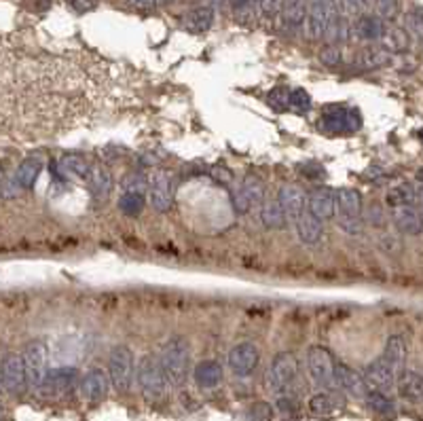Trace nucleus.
I'll use <instances>...</instances> for the list:
<instances>
[{
  "label": "nucleus",
  "instance_id": "29",
  "mask_svg": "<svg viewBox=\"0 0 423 421\" xmlns=\"http://www.w3.org/2000/svg\"><path fill=\"white\" fill-rule=\"evenodd\" d=\"M422 197V191L411 185V182H402L398 187H394L388 193V206L390 208H402V206H415Z\"/></svg>",
  "mask_w": 423,
  "mask_h": 421
},
{
  "label": "nucleus",
  "instance_id": "33",
  "mask_svg": "<svg viewBox=\"0 0 423 421\" xmlns=\"http://www.w3.org/2000/svg\"><path fill=\"white\" fill-rule=\"evenodd\" d=\"M366 403H368V407L377 413V415H383V417H390V415H394V405H392V400L383 394V392H377V390H368L366 392Z\"/></svg>",
  "mask_w": 423,
  "mask_h": 421
},
{
  "label": "nucleus",
  "instance_id": "27",
  "mask_svg": "<svg viewBox=\"0 0 423 421\" xmlns=\"http://www.w3.org/2000/svg\"><path fill=\"white\" fill-rule=\"evenodd\" d=\"M385 26H383V19H379L377 15H360V19L356 21L353 26V32L360 40H368V43H375L381 38Z\"/></svg>",
  "mask_w": 423,
  "mask_h": 421
},
{
  "label": "nucleus",
  "instance_id": "24",
  "mask_svg": "<svg viewBox=\"0 0 423 421\" xmlns=\"http://www.w3.org/2000/svg\"><path fill=\"white\" fill-rule=\"evenodd\" d=\"M396 386H398V392L405 400H411V403H419L422 400L423 383L422 375L415 373V371H402L396 379Z\"/></svg>",
  "mask_w": 423,
  "mask_h": 421
},
{
  "label": "nucleus",
  "instance_id": "12",
  "mask_svg": "<svg viewBox=\"0 0 423 421\" xmlns=\"http://www.w3.org/2000/svg\"><path fill=\"white\" fill-rule=\"evenodd\" d=\"M362 379L366 383L368 390H377V392H390L394 386H396V379L398 375L392 371V366L383 360V358H377L375 362H370L364 373H362Z\"/></svg>",
  "mask_w": 423,
  "mask_h": 421
},
{
  "label": "nucleus",
  "instance_id": "48",
  "mask_svg": "<svg viewBox=\"0 0 423 421\" xmlns=\"http://www.w3.org/2000/svg\"><path fill=\"white\" fill-rule=\"evenodd\" d=\"M0 392H2V379H0Z\"/></svg>",
  "mask_w": 423,
  "mask_h": 421
},
{
  "label": "nucleus",
  "instance_id": "36",
  "mask_svg": "<svg viewBox=\"0 0 423 421\" xmlns=\"http://www.w3.org/2000/svg\"><path fill=\"white\" fill-rule=\"evenodd\" d=\"M375 9H377V17L379 19L394 21L400 15L402 0H375Z\"/></svg>",
  "mask_w": 423,
  "mask_h": 421
},
{
  "label": "nucleus",
  "instance_id": "1",
  "mask_svg": "<svg viewBox=\"0 0 423 421\" xmlns=\"http://www.w3.org/2000/svg\"><path fill=\"white\" fill-rule=\"evenodd\" d=\"M189 362H191V345L185 337H172L159 358L165 383L172 388H180L187 379L189 373Z\"/></svg>",
  "mask_w": 423,
  "mask_h": 421
},
{
  "label": "nucleus",
  "instance_id": "34",
  "mask_svg": "<svg viewBox=\"0 0 423 421\" xmlns=\"http://www.w3.org/2000/svg\"><path fill=\"white\" fill-rule=\"evenodd\" d=\"M144 193H131V191H125V195L119 199V210L127 216H138L144 210Z\"/></svg>",
  "mask_w": 423,
  "mask_h": 421
},
{
  "label": "nucleus",
  "instance_id": "13",
  "mask_svg": "<svg viewBox=\"0 0 423 421\" xmlns=\"http://www.w3.org/2000/svg\"><path fill=\"white\" fill-rule=\"evenodd\" d=\"M263 199H265V185H263V180L256 178V176H248L243 180L241 189L235 193L233 206H235V210L239 212V214H246L250 208L263 204Z\"/></svg>",
  "mask_w": 423,
  "mask_h": 421
},
{
  "label": "nucleus",
  "instance_id": "5",
  "mask_svg": "<svg viewBox=\"0 0 423 421\" xmlns=\"http://www.w3.org/2000/svg\"><path fill=\"white\" fill-rule=\"evenodd\" d=\"M108 379L119 392H127L133 379V354L125 345H116L108 360Z\"/></svg>",
  "mask_w": 423,
  "mask_h": 421
},
{
  "label": "nucleus",
  "instance_id": "3",
  "mask_svg": "<svg viewBox=\"0 0 423 421\" xmlns=\"http://www.w3.org/2000/svg\"><path fill=\"white\" fill-rule=\"evenodd\" d=\"M138 383H140V390L142 394L155 403V400H161L165 396V377H163V371H161V364H159V358L155 356H144L138 364Z\"/></svg>",
  "mask_w": 423,
  "mask_h": 421
},
{
  "label": "nucleus",
  "instance_id": "4",
  "mask_svg": "<svg viewBox=\"0 0 423 421\" xmlns=\"http://www.w3.org/2000/svg\"><path fill=\"white\" fill-rule=\"evenodd\" d=\"M23 360V371H26V383L32 390H38L47 377V345L43 341H30L23 347L21 354Z\"/></svg>",
  "mask_w": 423,
  "mask_h": 421
},
{
  "label": "nucleus",
  "instance_id": "37",
  "mask_svg": "<svg viewBox=\"0 0 423 421\" xmlns=\"http://www.w3.org/2000/svg\"><path fill=\"white\" fill-rule=\"evenodd\" d=\"M231 6L237 15V19L248 21L256 15L258 11V0H231Z\"/></svg>",
  "mask_w": 423,
  "mask_h": 421
},
{
  "label": "nucleus",
  "instance_id": "38",
  "mask_svg": "<svg viewBox=\"0 0 423 421\" xmlns=\"http://www.w3.org/2000/svg\"><path fill=\"white\" fill-rule=\"evenodd\" d=\"M411 36L415 38H422L423 34V17H422V9H413L407 13V28H405Z\"/></svg>",
  "mask_w": 423,
  "mask_h": 421
},
{
  "label": "nucleus",
  "instance_id": "19",
  "mask_svg": "<svg viewBox=\"0 0 423 421\" xmlns=\"http://www.w3.org/2000/svg\"><path fill=\"white\" fill-rule=\"evenodd\" d=\"M392 220L396 224L398 231L409 233V235H419L422 233V212L417 206H402V208H394L392 212Z\"/></svg>",
  "mask_w": 423,
  "mask_h": 421
},
{
  "label": "nucleus",
  "instance_id": "9",
  "mask_svg": "<svg viewBox=\"0 0 423 421\" xmlns=\"http://www.w3.org/2000/svg\"><path fill=\"white\" fill-rule=\"evenodd\" d=\"M150 206L157 212H167L174 202V187H172V174L167 170H157L148 185Z\"/></svg>",
  "mask_w": 423,
  "mask_h": 421
},
{
  "label": "nucleus",
  "instance_id": "20",
  "mask_svg": "<svg viewBox=\"0 0 423 421\" xmlns=\"http://www.w3.org/2000/svg\"><path fill=\"white\" fill-rule=\"evenodd\" d=\"M295 224H297V233H299V239L305 244V246H314L317 244L319 239H322V220H317L316 216L312 214V212L305 210L301 212V216L295 220Z\"/></svg>",
  "mask_w": 423,
  "mask_h": 421
},
{
  "label": "nucleus",
  "instance_id": "43",
  "mask_svg": "<svg viewBox=\"0 0 423 421\" xmlns=\"http://www.w3.org/2000/svg\"><path fill=\"white\" fill-rule=\"evenodd\" d=\"M368 6V0H341V9L345 15H362Z\"/></svg>",
  "mask_w": 423,
  "mask_h": 421
},
{
  "label": "nucleus",
  "instance_id": "23",
  "mask_svg": "<svg viewBox=\"0 0 423 421\" xmlns=\"http://www.w3.org/2000/svg\"><path fill=\"white\" fill-rule=\"evenodd\" d=\"M379 43H381L383 49L390 51V53H407V51L411 49V34H409L405 28L392 26V28H385V30H383Z\"/></svg>",
  "mask_w": 423,
  "mask_h": 421
},
{
  "label": "nucleus",
  "instance_id": "39",
  "mask_svg": "<svg viewBox=\"0 0 423 421\" xmlns=\"http://www.w3.org/2000/svg\"><path fill=\"white\" fill-rule=\"evenodd\" d=\"M309 409H312V413H316V415H328V413L334 411V403H332V398H330L328 394H317V396L312 398Z\"/></svg>",
  "mask_w": 423,
  "mask_h": 421
},
{
  "label": "nucleus",
  "instance_id": "49",
  "mask_svg": "<svg viewBox=\"0 0 423 421\" xmlns=\"http://www.w3.org/2000/svg\"><path fill=\"white\" fill-rule=\"evenodd\" d=\"M159 2H167V0H159Z\"/></svg>",
  "mask_w": 423,
  "mask_h": 421
},
{
  "label": "nucleus",
  "instance_id": "15",
  "mask_svg": "<svg viewBox=\"0 0 423 421\" xmlns=\"http://www.w3.org/2000/svg\"><path fill=\"white\" fill-rule=\"evenodd\" d=\"M334 383L353 398H364L368 392L362 375L358 371L349 368L347 364H334Z\"/></svg>",
  "mask_w": 423,
  "mask_h": 421
},
{
  "label": "nucleus",
  "instance_id": "30",
  "mask_svg": "<svg viewBox=\"0 0 423 421\" xmlns=\"http://www.w3.org/2000/svg\"><path fill=\"white\" fill-rule=\"evenodd\" d=\"M260 218H263V224L267 229H284L286 226V216H284V210L280 206L278 199H267L260 208Z\"/></svg>",
  "mask_w": 423,
  "mask_h": 421
},
{
  "label": "nucleus",
  "instance_id": "7",
  "mask_svg": "<svg viewBox=\"0 0 423 421\" xmlns=\"http://www.w3.org/2000/svg\"><path fill=\"white\" fill-rule=\"evenodd\" d=\"M307 366L314 383L319 388H330L334 386V360L326 347L314 345L307 351Z\"/></svg>",
  "mask_w": 423,
  "mask_h": 421
},
{
  "label": "nucleus",
  "instance_id": "14",
  "mask_svg": "<svg viewBox=\"0 0 423 421\" xmlns=\"http://www.w3.org/2000/svg\"><path fill=\"white\" fill-rule=\"evenodd\" d=\"M77 381V368L64 366V368H55V371H47V377L43 381V386L38 390H45L47 396H64L75 388Z\"/></svg>",
  "mask_w": 423,
  "mask_h": 421
},
{
  "label": "nucleus",
  "instance_id": "31",
  "mask_svg": "<svg viewBox=\"0 0 423 421\" xmlns=\"http://www.w3.org/2000/svg\"><path fill=\"white\" fill-rule=\"evenodd\" d=\"M282 17L286 21V26L290 28H299L305 23V17H307V4L305 0H288L282 4Z\"/></svg>",
  "mask_w": 423,
  "mask_h": 421
},
{
  "label": "nucleus",
  "instance_id": "28",
  "mask_svg": "<svg viewBox=\"0 0 423 421\" xmlns=\"http://www.w3.org/2000/svg\"><path fill=\"white\" fill-rule=\"evenodd\" d=\"M43 170V161L38 157H28L21 161V165L15 172V187L19 189H32L36 185V178Z\"/></svg>",
  "mask_w": 423,
  "mask_h": 421
},
{
  "label": "nucleus",
  "instance_id": "18",
  "mask_svg": "<svg viewBox=\"0 0 423 421\" xmlns=\"http://www.w3.org/2000/svg\"><path fill=\"white\" fill-rule=\"evenodd\" d=\"M307 210L312 212L317 220H322V222L334 218V191L328 189V187L316 189L309 195V208Z\"/></svg>",
  "mask_w": 423,
  "mask_h": 421
},
{
  "label": "nucleus",
  "instance_id": "8",
  "mask_svg": "<svg viewBox=\"0 0 423 421\" xmlns=\"http://www.w3.org/2000/svg\"><path fill=\"white\" fill-rule=\"evenodd\" d=\"M0 379L2 388L9 390L11 394H21L28 383H26V371H23V360L19 354H6L0 362Z\"/></svg>",
  "mask_w": 423,
  "mask_h": 421
},
{
  "label": "nucleus",
  "instance_id": "41",
  "mask_svg": "<svg viewBox=\"0 0 423 421\" xmlns=\"http://www.w3.org/2000/svg\"><path fill=\"white\" fill-rule=\"evenodd\" d=\"M123 187H125V191H131V193H144L146 180H144V176H140V174H131V176H127V178L123 180Z\"/></svg>",
  "mask_w": 423,
  "mask_h": 421
},
{
  "label": "nucleus",
  "instance_id": "32",
  "mask_svg": "<svg viewBox=\"0 0 423 421\" xmlns=\"http://www.w3.org/2000/svg\"><path fill=\"white\" fill-rule=\"evenodd\" d=\"M89 165L83 157L79 155H68L60 161V170L62 174L70 176V178H79V180H85L87 178V172H89Z\"/></svg>",
  "mask_w": 423,
  "mask_h": 421
},
{
  "label": "nucleus",
  "instance_id": "45",
  "mask_svg": "<svg viewBox=\"0 0 423 421\" xmlns=\"http://www.w3.org/2000/svg\"><path fill=\"white\" fill-rule=\"evenodd\" d=\"M322 62H324V64H328V66L339 64V62H341V51H339L334 45H330L328 49H324V51H322Z\"/></svg>",
  "mask_w": 423,
  "mask_h": 421
},
{
  "label": "nucleus",
  "instance_id": "11",
  "mask_svg": "<svg viewBox=\"0 0 423 421\" xmlns=\"http://www.w3.org/2000/svg\"><path fill=\"white\" fill-rule=\"evenodd\" d=\"M260 354L258 347L254 343H237L231 351H229V366L235 375L239 377H248L254 373V368L258 366Z\"/></svg>",
  "mask_w": 423,
  "mask_h": 421
},
{
  "label": "nucleus",
  "instance_id": "6",
  "mask_svg": "<svg viewBox=\"0 0 423 421\" xmlns=\"http://www.w3.org/2000/svg\"><path fill=\"white\" fill-rule=\"evenodd\" d=\"M297 373H299V364H297L295 354H290V351L278 354L269 366V373H267V383H269L271 392H275V394L286 392L295 383Z\"/></svg>",
  "mask_w": 423,
  "mask_h": 421
},
{
  "label": "nucleus",
  "instance_id": "22",
  "mask_svg": "<svg viewBox=\"0 0 423 421\" xmlns=\"http://www.w3.org/2000/svg\"><path fill=\"white\" fill-rule=\"evenodd\" d=\"M85 182H87L92 195L98 199H106L112 191V176L104 165H89Z\"/></svg>",
  "mask_w": 423,
  "mask_h": 421
},
{
  "label": "nucleus",
  "instance_id": "17",
  "mask_svg": "<svg viewBox=\"0 0 423 421\" xmlns=\"http://www.w3.org/2000/svg\"><path fill=\"white\" fill-rule=\"evenodd\" d=\"M108 386H110V379L104 371L100 368H92L83 381H81V392H83V398L89 400V403H100L104 400L106 394H108Z\"/></svg>",
  "mask_w": 423,
  "mask_h": 421
},
{
  "label": "nucleus",
  "instance_id": "2",
  "mask_svg": "<svg viewBox=\"0 0 423 421\" xmlns=\"http://www.w3.org/2000/svg\"><path fill=\"white\" fill-rule=\"evenodd\" d=\"M362 197L356 189H341L334 193V216L345 233L358 235L362 231Z\"/></svg>",
  "mask_w": 423,
  "mask_h": 421
},
{
  "label": "nucleus",
  "instance_id": "25",
  "mask_svg": "<svg viewBox=\"0 0 423 421\" xmlns=\"http://www.w3.org/2000/svg\"><path fill=\"white\" fill-rule=\"evenodd\" d=\"M195 381L204 390H214L222 381V366L216 360H204L195 366Z\"/></svg>",
  "mask_w": 423,
  "mask_h": 421
},
{
  "label": "nucleus",
  "instance_id": "16",
  "mask_svg": "<svg viewBox=\"0 0 423 421\" xmlns=\"http://www.w3.org/2000/svg\"><path fill=\"white\" fill-rule=\"evenodd\" d=\"M278 202H280V206H282V210H284L286 220H292V222L301 216V212L307 208V206H305V204H307L305 193H303V189L297 187V185H286V187H282Z\"/></svg>",
  "mask_w": 423,
  "mask_h": 421
},
{
  "label": "nucleus",
  "instance_id": "44",
  "mask_svg": "<svg viewBox=\"0 0 423 421\" xmlns=\"http://www.w3.org/2000/svg\"><path fill=\"white\" fill-rule=\"evenodd\" d=\"M288 94H290V89H286V87H280V89L271 92V100H273V104H275L278 110H284L288 106Z\"/></svg>",
  "mask_w": 423,
  "mask_h": 421
},
{
  "label": "nucleus",
  "instance_id": "47",
  "mask_svg": "<svg viewBox=\"0 0 423 421\" xmlns=\"http://www.w3.org/2000/svg\"><path fill=\"white\" fill-rule=\"evenodd\" d=\"M381 214H383L381 208H379L377 204H373V206H368V210H366V218H368L370 222H377V224H379V222H381Z\"/></svg>",
  "mask_w": 423,
  "mask_h": 421
},
{
  "label": "nucleus",
  "instance_id": "35",
  "mask_svg": "<svg viewBox=\"0 0 423 421\" xmlns=\"http://www.w3.org/2000/svg\"><path fill=\"white\" fill-rule=\"evenodd\" d=\"M347 34H349V28H347L345 17H336V15H334V17L330 19V23H328L326 32H324V38H328L332 45H339V43L347 40Z\"/></svg>",
  "mask_w": 423,
  "mask_h": 421
},
{
  "label": "nucleus",
  "instance_id": "46",
  "mask_svg": "<svg viewBox=\"0 0 423 421\" xmlns=\"http://www.w3.org/2000/svg\"><path fill=\"white\" fill-rule=\"evenodd\" d=\"M157 2L159 0H127V4L138 11H150L153 6H157Z\"/></svg>",
  "mask_w": 423,
  "mask_h": 421
},
{
  "label": "nucleus",
  "instance_id": "42",
  "mask_svg": "<svg viewBox=\"0 0 423 421\" xmlns=\"http://www.w3.org/2000/svg\"><path fill=\"white\" fill-rule=\"evenodd\" d=\"M282 4H284V0H258V11L265 17H275V15H280Z\"/></svg>",
  "mask_w": 423,
  "mask_h": 421
},
{
  "label": "nucleus",
  "instance_id": "26",
  "mask_svg": "<svg viewBox=\"0 0 423 421\" xmlns=\"http://www.w3.org/2000/svg\"><path fill=\"white\" fill-rule=\"evenodd\" d=\"M211 23H214V9L211 6H197V9L189 11L182 17V26L189 32H195V34L208 32L211 28Z\"/></svg>",
  "mask_w": 423,
  "mask_h": 421
},
{
  "label": "nucleus",
  "instance_id": "10",
  "mask_svg": "<svg viewBox=\"0 0 423 421\" xmlns=\"http://www.w3.org/2000/svg\"><path fill=\"white\" fill-rule=\"evenodd\" d=\"M334 17V0H309V15L307 21V34L312 40L324 38V32Z\"/></svg>",
  "mask_w": 423,
  "mask_h": 421
},
{
  "label": "nucleus",
  "instance_id": "21",
  "mask_svg": "<svg viewBox=\"0 0 423 421\" xmlns=\"http://www.w3.org/2000/svg\"><path fill=\"white\" fill-rule=\"evenodd\" d=\"M381 358L392 366V371L396 375H400L405 371V364H407V343L402 337H390L388 343H385V349L381 354Z\"/></svg>",
  "mask_w": 423,
  "mask_h": 421
},
{
  "label": "nucleus",
  "instance_id": "40",
  "mask_svg": "<svg viewBox=\"0 0 423 421\" xmlns=\"http://www.w3.org/2000/svg\"><path fill=\"white\" fill-rule=\"evenodd\" d=\"M288 106L295 110H307L312 106V98L305 89H295L288 94Z\"/></svg>",
  "mask_w": 423,
  "mask_h": 421
}]
</instances>
